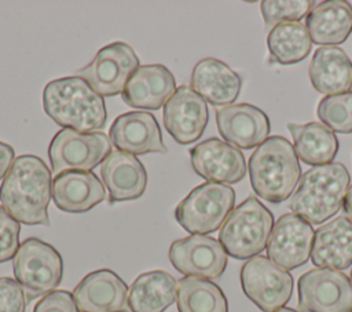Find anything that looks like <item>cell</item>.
<instances>
[{"mask_svg": "<svg viewBox=\"0 0 352 312\" xmlns=\"http://www.w3.org/2000/svg\"><path fill=\"white\" fill-rule=\"evenodd\" d=\"M312 87L323 95H337L352 88V62L338 47H319L308 69Z\"/></svg>", "mask_w": 352, "mask_h": 312, "instance_id": "obj_25", "label": "cell"}, {"mask_svg": "<svg viewBox=\"0 0 352 312\" xmlns=\"http://www.w3.org/2000/svg\"><path fill=\"white\" fill-rule=\"evenodd\" d=\"M216 124L223 139L238 148L260 146L270 133L268 115L249 103H236L216 110Z\"/></svg>", "mask_w": 352, "mask_h": 312, "instance_id": "obj_17", "label": "cell"}, {"mask_svg": "<svg viewBox=\"0 0 352 312\" xmlns=\"http://www.w3.org/2000/svg\"><path fill=\"white\" fill-rule=\"evenodd\" d=\"M109 136L118 151L133 155L166 153L160 125L147 111H128L118 115L110 126Z\"/></svg>", "mask_w": 352, "mask_h": 312, "instance_id": "obj_18", "label": "cell"}, {"mask_svg": "<svg viewBox=\"0 0 352 312\" xmlns=\"http://www.w3.org/2000/svg\"><path fill=\"white\" fill-rule=\"evenodd\" d=\"M176 92V81L164 65L139 66L128 80L124 91V102L133 109L158 110Z\"/></svg>", "mask_w": 352, "mask_h": 312, "instance_id": "obj_19", "label": "cell"}, {"mask_svg": "<svg viewBox=\"0 0 352 312\" xmlns=\"http://www.w3.org/2000/svg\"><path fill=\"white\" fill-rule=\"evenodd\" d=\"M275 312H298V311H296V309H293V308H287V307H282V308H279V309H276Z\"/></svg>", "mask_w": 352, "mask_h": 312, "instance_id": "obj_37", "label": "cell"}, {"mask_svg": "<svg viewBox=\"0 0 352 312\" xmlns=\"http://www.w3.org/2000/svg\"><path fill=\"white\" fill-rule=\"evenodd\" d=\"M349 183V172L341 162L314 166L301 176L290 209L309 224H322L341 209Z\"/></svg>", "mask_w": 352, "mask_h": 312, "instance_id": "obj_4", "label": "cell"}, {"mask_svg": "<svg viewBox=\"0 0 352 312\" xmlns=\"http://www.w3.org/2000/svg\"><path fill=\"white\" fill-rule=\"evenodd\" d=\"M177 297L175 278L166 271H148L131 285L128 304L132 312H164Z\"/></svg>", "mask_w": 352, "mask_h": 312, "instance_id": "obj_26", "label": "cell"}, {"mask_svg": "<svg viewBox=\"0 0 352 312\" xmlns=\"http://www.w3.org/2000/svg\"><path fill=\"white\" fill-rule=\"evenodd\" d=\"M315 231L312 225L294 213L282 214L274 224L267 243L268 258L290 271L311 258Z\"/></svg>", "mask_w": 352, "mask_h": 312, "instance_id": "obj_13", "label": "cell"}, {"mask_svg": "<svg viewBox=\"0 0 352 312\" xmlns=\"http://www.w3.org/2000/svg\"><path fill=\"white\" fill-rule=\"evenodd\" d=\"M179 312H228L223 290L209 279L184 276L177 283Z\"/></svg>", "mask_w": 352, "mask_h": 312, "instance_id": "obj_28", "label": "cell"}, {"mask_svg": "<svg viewBox=\"0 0 352 312\" xmlns=\"http://www.w3.org/2000/svg\"><path fill=\"white\" fill-rule=\"evenodd\" d=\"M33 312H80V309L70 291L54 290L38 300Z\"/></svg>", "mask_w": 352, "mask_h": 312, "instance_id": "obj_34", "label": "cell"}, {"mask_svg": "<svg viewBox=\"0 0 352 312\" xmlns=\"http://www.w3.org/2000/svg\"><path fill=\"white\" fill-rule=\"evenodd\" d=\"M311 261L318 268L337 271L352 265V221L346 216L336 217L315 231Z\"/></svg>", "mask_w": 352, "mask_h": 312, "instance_id": "obj_22", "label": "cell"}, {"mask_svg": "<svg viewBox=\"0 0 352 312\" xmlns=\"http://www.w3.org/2000/svg\"><path fill=\"white\" fill-rule=\"evenodd\" d=\"M349 279H351V283H352V271H351V278Z\"/></svg>", "mask_w": 352, "mask_h": 312, "instance_id": "obj_38", "label": "cell"}, {"mask_svg": "<svg viewBox=\"0 0 352 312\" xmlns=\"http://www.w3.org/2000/svg\"><path fill=\"white\" fill-rule=\"evenodd\" d=\"M320 121L326 124L333 132L351 133L352 132V89L324 96L316 109Z\"/></svg>", "mask_w": 352, "mask_h": 312, "instance_id": "obj_30", "label": "cell"}, {"mask_svg": "<svg viewBox=\"0 0 352 312\" xmlns=\"http://www.w3.org/2000/svg\"><path fill=\"white\" fill-rule=\"evenodd\" d=\"M293 147L297 157L314 166L330 164L338 151V139L334 132L320 122L289 124Z\"/></svg>", "mask_w": 352, "mask_h": 312, "instance_id": "obj_27", "label": "cell"}, {"mask_svg": "<svg viewBox=\"0 0 352 312\" xmlns=\"http://www.w3.org/2000/svg\"><path fill=\"white\" fill-rule=\"evenodd\" d=\"M52 177L47 164L32 154L15 158L0 186L4 209L26 225H50Z\"/></svg>", "mask_w": 352, "mask_h": 312, "instance_id": "obj_1", "label": "cell"}, {"mask_svg": "<svg viewBox=\"0 0 352 312\" xmlns=\"http://www.w3.org/2000/svg\"><path fill=\"white\" fill-rule=\"evenodd\" d=\"M28 297L22 286L12 278H0V312H25Z\"/></svg>", "mask_w": 352, "mask_h": 312, "instance_id": "obj_33", "label": "cell"}, {"mask_svg": "<svg viewBox=\"0 0 352 312\" xmlns=\"http://www.w3.org/2000/svg\"><path fill=\"white\" fill-rule=\"evenodd\" d=\"M305 27L318 45L342 44L352 32V7L344 0L322 1L305 16Z\"/></svg>", "mask_w": 352, "mask_h": 312, "instance_id": "obj_24", "label": "cell"}, {"mask_svg": "<svg viewBox=\"0 0 352 312\" xmlns=\"http://www.w3.org/2000/svg\"><path fill=\"white\" fill-rule=\"evenodd\" d=\"M100 175L109 191V203L138 199L147 187L143 164L129 153L111 151L102 162Z\"/></svg>", "mask_w": 352, "mask_h": 312, "instance_id": "obj_20", "label": "cell"}, {"mask_svg": "<svg viewBox=\"0 0 352 312\" xmlns=\"http://www.w3.org/2000/svg\"><path fill=\"white\" fill-rule=\"evenodd\" d=\"M235 205L228 184L206 181L192 188L175 209L176 221L190 234L205 235L219 230Z\"/></svg>", "mask_w": 352, "mask_h": 312, "instance_id": "obj_6", "label": "cell"}, {"mask_svg": "<svg viewBox=\"0 0 352 312\" xmlns=\"http://www.w3.org/2000/svg\"><path fill=\"white\" fill-rule=\"evenodd\" d=\"M139 63L132 47L116 41L100 48L92 62L77 73L100 96H114L122 93Z\"/></svg>", "mask_w": 352, "mask_h": 312, "instance_id": "obj_11", "label": "cell"}, {"mask_svg": "<svg viewBox=\"0 0 352 312\" xmlns=\"http://www.w3.org/2000/svg\"><path fill=\"white\" fill-rule=\"evenodd\" d=\"M126 283L111 269H98L84 276L73 290L80 312H128Z\"/></svg>", "mask_w": 352, "mask_h": 312, "instance_id": "obj_16", "label": "cell"}, {"mask_svg": "<svg viewBox=\"0 0 352 312\" xmlns=\"http://www.w3.org/2000/svg\"><path fill=\"white\" fill-rule=\"evenodd\" d=\"M15 161V151L10 144L0 142V180L6 177Z\"/></svg>", "mask_w": 352, "mask_h": 312, "instance_id": "obj_35", "label": "cell"}, {"mask_svg": "<svg viewBox=\"0 0 352 312\" xmlns=\"http://www.w3.org/2000/svg\"><path fill=\"white\" fill-rule=\"evenodd\" d=\"M191 88L205 102L223 107L236 100L242 88V80L224 62L205 58L192 69Z\"/></svg>", "mask_w": 352, "mask_h": 312, "instance_id": "obj_23", "label": "cell"}, {"mask_svg": "<svg viewBox=\"0 0 352 312\" xmlns=\"http://www.w3.org/2000/svg\"><path fill=\"white\" fill-rule=\"evenodd\" d=\"M272 228V213L252 195L228 214L220 228L219 242L228 256L249 260L267 249Z\"/></svg>", "mask_w": 352, "mask_h": 312, "instance_id": "obj_5", "label": "cell"}, {"mask_svg": "<svg viewBox=\"0 0 352 312\" xmlns=\"http://www.w3.org/2000/svg\"><path fill=\"white\" fill-rule=\"evenodd\" d=\"M271 56L280 65H294L305 59L312 40L301 22H286L271 29L267 37Z\"/></svg>", "mask_w": 352, "mask_h": 312, "instance_id": "obj_29", "label": "cell"}, {"mask_svg": "<svg viewBox=\"0 0 352 312\" xmlns=\"http://www.w3.org/2000/svg\"><path fill=\"white\" fill-rule=\"evenodd\" d=\"M12 268L28 301L54 291L63 276L60 253L38 238H28L21 243L12 258Z\"/></svg>", "mask_w": 352, "mask_h": 312, "instance_id": "obj_7", "label": "cell"}, {"mask_svg": "<svg viewBox=\"0 0 352 312\" xmlns=\"http://www.w3.org/2000/svg\"><path fill=\"white\" fill-rule=\"evenodd\" d=\"M241 285L246 297L263 312L282 308L293 293L290 272L264 256H254L242 265Z\"/></svg>", "mask_w": 352, "mask_h": 312, "instance_id": "obj_9", "label": "cell"}, {"mask_svg": "<svg viewBox=\"0 0 352 312\" xmlns=\"http://www.w3.org/2000/svg\"><path fill=\"white\" fill-rule=\"evenodd\" d=\"M227 257L221 243L208 235H190L175 241L169 247L172 265L186 276L214 279L223 275Z\"/></svg>", "mask_w": 352, "mask_h": 312, "instance_id": "obj_12", "label": "cell"}, {"mask_svg": "<svg viewBox=\"0 0 352 312\" xmlns=\"http://www.w3.org/2000/svg\"><path fill=\"white\" fill-rule=\"evenodd\" d=\"M104 198V187L92 172L66 170L52 181V199L58 209L67 213L88 212Z\"/></svg>", "mask_w": 352, "mask_h": 312, "instance_id": "obj_21", "label": "cell"}, {"mask_svg": "<svg viewBox=\"0 0 352 312\" xmlns=\"http://www.w3.org/2000/svg\"><path fill=\"white\" fill-rule=\"evenodd\" d=\"M191 165L197 175L208 181L235 184L246 175L242 151L220 139H206L190 150Z\"/></svg>", "mask_w": 352, "mask_h": 312, "instance_id": "obj_15", "label": "cell"}, {"mask_svg": "<svg viewBox=\"0 0 352 312\" xmlns=\"http://www.w3.org/2000/svg\"><path fill=\"white\" fill-rule=\"evenodd\" d=\"M253 191L271 203L286 201L301 179L293 144L283 136L267 137L249 158Z\"/></svg>", "mask_w": 352, "mask_h": 312, "instance_id": "obj_3", "label": "cell"}, {"mask_svg": "<svg viewBox=\"0 0 352 312\" xmlns=\"http://www.w3.org/2000/svg\"><path fill=\"white\" fill-rule=\"evenodd\" d=\"M110 139L103 132L82 133L63 128L51 140L48 157L52 172L59 175L66 170L89 172L111 153Z\"/></svg>", "mask_w": 352, "mask_h": 312, "instance_id": "obj_8", "label": "cell"}, {"mask_svg": "<svg viewBox=\"0 0 352 312\" xmlns=\"http://www.w3.org/2000/svg\"><path fill=\"white\" fill-rule=\"evenodd\" d=\"M162 121L177 143L190 144L205 132L209 121L208 104L191 87L182 85L165 103Z\"/></svg>", "mask_w": 352, "mask_h": 312, "instance_id": "obj_14", "label": "cell"}, {"mask_svg": "<svg viewBox=\"0 0 352 312\" xmlns=\"http://www.w3.org/2000/svg\"><path fill=\"white\" fill-rule=\"evenodd\" d=\"M342 208H344L345 216L352 221V184L349 186V188H348V191H346V195H345Z\"/></svg>", "mask_w": 352, "mask_h": 312, "instance_id": "obj_36", "label": "cell"}, {"mask_svg": "<svg viewBox=\"0 0 352 312\" xmlns=\"http://www.w3.org/2000/svg\"><path fill=\"white\" fill-rule=\"evenodd\" d=\"M21 225L6 209L0 205V263H6L16 254L19 249Z\"/></svg>", "mask_w": 352, "mask_h": 312, "instance_id": "obj_32", "label": "cell"}, {"mask_svg": "<svg viewBox=\"0 0 352 312\" xmlns=\"http://www.w3.org/2000/svg\"><path fill=\"white\" fill-rule=\"evenodd\" d=\"M297 289L304 312H352V283L341 271L312 268L298 278Z\"/></svg>", "mask_w": 352, "mask_h": 312, "instance_id": "obj_10", "label": "cell"}, {"mask_svg": "<svg viewBox=\"0 0 352 312\" xmlns=\"http://www.w3.org/2000/svg\"><path fill=\"white\" fill-rule=\"evenodd\" d=\"M43 106L58 125L82 133L96 132L107 121L103 96L78 76L50 81L43 91Z\"/></svg>", "mask_w": 352, "mask_h": 312, "instance_id": "obj_2", "label": "cell"}, {"mask_svg": "<svg viewBox=\"0 0 352 312\" xmlns=\"http://www.w3.org/2000/svg\"><path fill=\"white\" fill-rule=\"evenodd\" d=\"M261 15L268 27L286 22H300L314 8L311 0H264L260 3Z\"/></svg>", "mask_w": 352, "mask_h": 312, "instance_id": "obj_31", "label": "cell"}]
</instances>
